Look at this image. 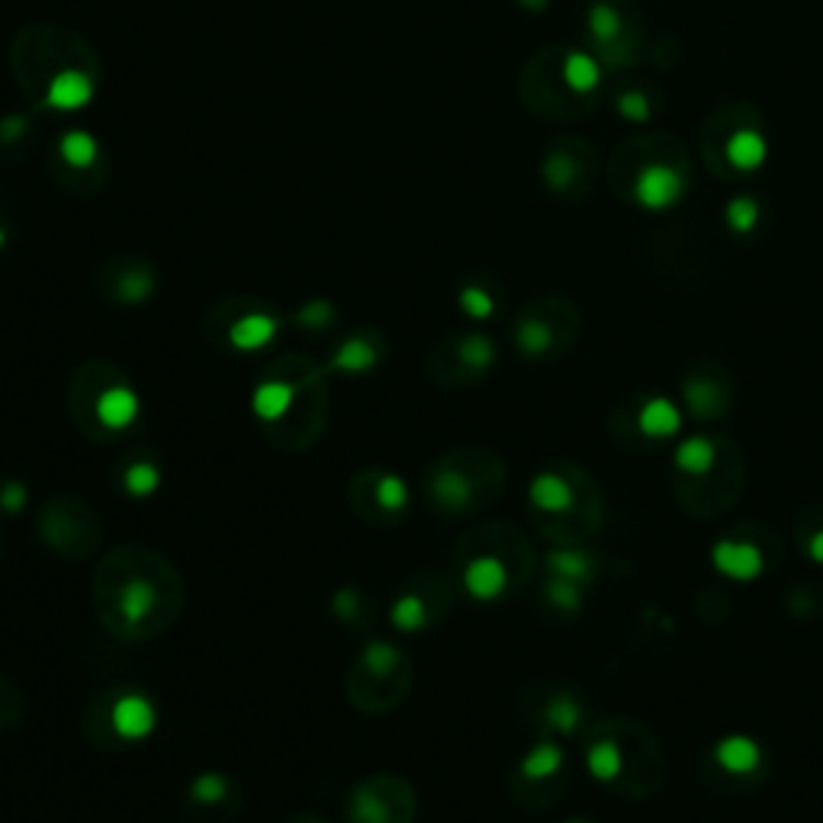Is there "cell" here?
<instances>
[{"instance_id": "cell-1", "label": "cell", "mask_w": 823, "mask_h": 823, "mask_svg": "<svg viewBox=\"0 0 823 823\" xmlns=\"http://www.w3.org/2000/svg\"><path fill=\"white\" fill-rule=\"evenodd\" d=\"M94 615L123 643H148L184 615L178 567L148 544H119L98 557L91 580Z\"/></svg>"}, {"instance_id": "cell-2", "label": "cell", "mask_w": 823, "mask_h": 823, "mask_svg": "<svg viewBox=\"0 0 823 823\" xmlns=\"http://www.w3.org/2000/svg\"><path fill=\"white\" fill-rule=\"evenodd\" d=\"M251 412L264 437L284 454H306L329 425L325 370L299 354L274 361L251 396Z\"/></svg>"}, {"instance_id": "cell-3", "label": "cell", "mask_w": 823, "mask_h": 823, "mask_svg": "<svg viewBox=\"0 0 823 823\" xmlns=\"http://www.w3.org/2000/svg\"><path fill=\"white\" fill-rule=\"evenodd\" d=\"M68 415L81 435L110 444L136 425L139 396L119 367L88 361L68 380Z\"/></svg>"}, {"instance_id": "cell-4", "label": "cell", "mask_w": 823, "mask_h": 823, "mask_svg": "<svg viewBox=\"0 0 823 823\" xmlns=\"http://www.w3.org/2000/svg\"><path fill=\"white\" fill-rule=\"evenodd\" d=\"M502 485L495 457L473 447H457L428 464L422 492L437 515H470L485 508Z\"/></svg>"}, {"instance_id": "cell-5", "label": "cell", "mask_w": 823, "mask_h": 823, "mask_svg": "<svg viewBox=\"0 0 823 823\" xmlns=\"http://www.w3.org/2000/svg\"><path fill=\"white\" fill-rule=\"evenodd\" d=\"M415 666L392 640H367L344 673V695L361 715H389L405 705Z\"/></svg>"}, {"instance_id": "cell-6", "label": "cell", "mask_w": 823, "mask_h": 823, "mask_svg": "<svg viewBox=\"0 0 823 823\" xmlns=\"http://www.w3.org/2000/svg\"><path fill=\"white\" fill-rule=\"evenodd\" d=\"M36 537L61 560H94L103 547V518L78 495H49L36 512Z\"/></svg>"}, {"instance_id": "cell-7", "label": "cell", "mask_w": 823, "mask_h": 823, "mask_svg": "<svg viewBox=\"0 0 823 823\" xmlns=\"http://www.w3.org/2000/svg\"><path fill=\"white\" fill-rule=\"evenodd\" d=\"M347 823H415L419 795L409 778L377 773L351 785L344 801Z\"/></svg>"}, {"instance_id": "cell-8", "label": "cell", "mask_w": 823, "mask_h": 823, "mask_svg": "<svg viewBox=\"0 0 823 823\" xmlns=\"http://www.w3.org/2000/svg\"><path fill=\"white\" fill-rule=\"evenodd\" d=\"M347 508L374 528H396L412 508V492L399 473L364 467L347 480Z\"/></svg>"}, {"instance_id": "cell-9", "label": "cell", "mask_w": 823, "mask_h": 823, "mask_svg": "<svg viewBox=\"0 0 823 823\" xmlns=\"http://www.w3.org/2000/svg\"><path fill=\"white\" fill-rule=\"evenodd\" d=\"M450 611V592L437 576H419L405 582V588L389 605V625L399 633H422L444 621Z\"/></svg>"}, {"instance_id": "cell-10", "label": "cell", "mask_w": 823, "mask_h": 823, "mask_svg": "<svg viewBox=\"0 0 823 823\" xmlns=\"http://www.w3.org/2000/svg\"><path fill=\"white\" fill-rule=\"evenodd\" d=\"M187 818L191 823H232L244 801L242 785L222 773H199L187 785Z\"/></svg>"}, {"instance_id": "cell-11", "label": "cell", "mask_w": 823, "mask_h": 823, "mask_svg": "<svg viewBox=\"0 0 823 823\" xmlns=\"http://www.w3.org/2000/svg\"><path fill=\"white\" fill-rule=\"evenodd\" d=\"M492 357H495L492 341L483 339V335H467V339L454 341L450 351H435L432 361H428V374L435 377L437 384L457 387V384L477 380L483 370H489Z\"/></svg>"}, {"instance_id": "cell-12", "label": "cell", "mask_w": 823, "mask_h": 823, "mask_svg": "<svg viewBox=\"0 0 823 823\" xmlns=\"http://www.w3.org/2000/svg\"><path fill=\"white\" fill-rule=\"evenodd\" d=\"M464 553V588L477 602H495L512 588V567L502 553L483 547H460Z\"/></svg>"}, {"instance_id": "cell-13", "label": "cell", "mask_w": 823, "mask_h": 823, "mask_svg": "<svg viewBox=\"0 0 823 823\" xmlns=\"http://www.w3.org/2000/svg\"><path fill=\"white\" fill-rule=\"evenodd\" d=\"M155 724H158L155 705L148 701L142 691L116 688V698H113V730H116L119 743L146 740L148 733L155 730Z\"/></svg>"}, {"instance_id": "cell-14", "label": "cell", "mask_w": 823, "mask_h": 823, "mask_svg": "<svg viewBox=\"0 0 823 823\" xmlns=\"http://www.w3.org/2000/svg\"><path fill=\"white\" fill-rule=\"evenodd\" d=\"M384 354H387L384 341L377 339V335H370V332H357V335H351L335 351L329 370L332 374H344V377H367V374H374L380 367Z\"/></svg>"}, {"instance_id": "cell-15", "label": "cell", "mask_w": 823, "mask_h": 823, "mask_svg": "<svg viewBox=\"0 0 823 823\" xmlns=\"http://www.w3.org/2000/svg\"><path fill=\"white\" fill-rule=\"evenodd\" d=\"M116 483L123 489V495H129V499H148L161 485V467H158L155 454L148 447H139L136 454L123 457L119 470H116Z\"/></svg>"}, {"instance_id": "cell-16", "label": "cell", "mask_w": 823, "mask_h": 823, "mask_svg": "<svg viewBox=\"0 0 823 823\" xmlns=\"http://www.w3.org/2000/svg\"><path fill=\"white\" fill-rule=\"evenodd\" d=\"M715 567L724 573L727 580L753 582L763 573L766 560H763L759 547H753L746 540H721L715 547Z\"/></svg>"}, {"instance_id": "cell-17", "label": "cell", "mask_w": 823, "mask_h": 823, "mask_svg": "<svg viewBox=\"0 0 823 823\" xmlns=\"http://www.w3.org/2000/svg\"><path fill=\"white\" fill-rule=\"evenodd\" d=\"M274 335H277V319L261 309H244L226 329V341L236 351H261Z\"/></svg>"}, {"instance_id": "cell-18", "label": "cell", "mask_w": 823, "mask_h": 823, "mask_svg": "<svg viewBox=\"0 0 823 823\" xmlns=\"http://www.w3.org/2000/svg\"><path fill=\"white\" fill-rule=\"evenodd\" d=\"M685 194V181L673 168H647L637 181V199L650 209H666Z\"/></svg>"}, {"instance_id": "cell-19", "label": "cell", "mask_w": 823, "mask_h": 823, "mask_svg": "<svg viewBox=\"0 0 823 823\" xmlns=\"http://www.w3.org/2000/svg\"><path fill=\"white\" fill-rule=\"evenodd\" d=\"M332 615H335V621H339L341 628L354 630V633H364V630H370V625L377 621V608H374V602L357 588V585H344L339 588L335 595H332Z\"/></svg>"}, {"instance_id": "cell-20", "label": "cell", "mask_w": 823, "mask_h": 823, "mask_svg": "<svg viewBox=\"0 0 823 823\" xmlns=\"http://www.w3.org/2000/svg\"><path fill=\"white\" fill-rule=\"evenodd\" d=\"M715 759L730 775H753L763 766V750L753 736L730 733L715 746Z\"/></svg>"}, {"instance_id": "cell-21", "label": "cell", "mask_w": 823, "mask_h": 823, "mask_svg": "<svg viewBox=\"0 0 823 823\" xmlns=\"http://www.w3.org/2000/svg\"><path fill=\"white\" fill-rule=\"evenodd\" d=\"M528 499L540 515H563L573 505V489L560 473H537L528 485Z\"/></svg>"}, {"instance_id": "cell-22", "label": "cell", "mask_w": 823, "mask_h": 823, "mask_svg": "<svg viewBox=\"0 0 823 823\" xmlns=\"http://www.w3.org/2000/svg\"><path fill=\"white\" fill-rule=\"evenodd\" d=\"M116 688H103L91 698L88 705V718H84V730H88V740L98 743L100 750H119L123 743L116 740V730H113V698H116Z\"/></svg>"}, {"instance_id": "cell-23", "label": "cell", "mask_w": 823, "mask_h": 823, "mask_svg": "<svg viewBox=\"0 0 823 823\" xmlns=\"http://www.w3.org/2000/svg\"><path fill=\"white\" fill-rule=\"evenodd\" d=\"M637 422H640V432L647 437H670L682 428V412H678L670 399L656 396V399H650V402L640 409V419H637Z\"/></svg>"}, {"instance_id": "cell-24", "label": "cell", "mask_w": 823, "mask_h": 823, "mask_svg": "<svg viewBox=\"0 0 823 823\" xmlns=\"http://www.w3.org/2000/svg\"><path fill=\"white\" fill-rule=\"evenodd\" d=\"M727 158L740 168V171H756L766 161V139L753 129H740L730 142H727Z\"/></svg>"}, {"instance_id": "cell-25", "label": "cell", "mask_w": 823, "mask_h": 823, "mask_svg": "<svg viewBox=\"0 0 823 823\" xmlns=\"http://www.w3.org/2000/svg\"><path fill=\"white\" fill-rule=\"evenodd\" d=\"M560 766H563V750H560L557 743L544 740V743H537L531 753L522 759V778H528V781H547L550 775L560 773Z\"/></svg>"}, {"instance_id": "cell-26", "label": "cell", "mask_w": 823, "mask_h": 823, "mask_svg": "<svg viewBox=\"0 0 823 823\" xmlns=\"http://www.w3.org/2000/svg\"><path fill=\"white\" fill-rule=\"evenodd\" d=\"M676 467L688 477H701L715 467V444L708 437H688L676 450Z\"/></svg>"}, {"instance_id": "cell-27", "label": "cell", "mask_w": 823, "mask_h": 823, "mask_svg": "<svg viewBox=\"0 0 823 823\" xmlns=\"http://www.w3.org/2000/svg\"><path fill=\"white\" fill-rule=\"evenodd\" d=\"M588 773L595 775L598 781H611L621 775V750L611 743V740H598L592 750H588V759H585Z\"/></svg>"}, {"instance_id": "cell-28", "label": "cell", "mask_w": 823, "mask_h": 823, "mask_svg": "<svg viewBox=\"0 0 823 823\" xmlns=\"http://www.w3.org/2000/svg\"><path fill=\"white\" fill-rule=\"evenodd\" d=\"M547 570H550V576H557V580L582 582L588 576V557L580 553V550H553V553L547 557Z\"/></svg>"}, {"instance_id": "cell-29", "label": "cell", "mask_w": 823, "mask_h": 823, "mask_svg": "<svg viewBox=\"0 0 823 823\" xmlns=\"http://www.w3.org/2000/svg\"><path fill=\"white\" fill-rule=\"evenodd\" d=\"M26 715V698L23 691L10 682L7 676H0V730H10L23 721Z\"/></svg>"}, {"instance_id": "cell-30", "label": "cell", "mask_w": 823, "mask_h": 823, "mask_svg": "<svg viewBox=\"0 0 823 823\" xmlns=\"http://www.w3.org/2000/svg\"><path fill=\"white\" fill-rule=\"evenodd\" d=\"M544 718H547V724L553 727V730L573 733L576 724H580V705H576L570 695H557V698L544 708Z\"/></svg>"}, {"instance_id": "cell-31", "label": "cell", "mask_w": 823, "mask_h": 823, "mask_svg": "<svg viewBox=\"0 0 823 823\" xmlns=\"http://www.w3.org/2000/svg\"><path fill=\"white\" fill-rule=\"evenodd\" d=\"M598 78H602V71H598L595 58H588L585 52H573V55L567 58V81H570L576 91H592V88L598 84Z\"/></svg>"}, {"instance_id": "cell-32", "label": "cell", "mask_w": 823, "mask_h": 823, "mask_svg": "<svg viewBox=\"0 0 823 823\" xmlns=\"http://www.w3.org/2000/svg\"><path fill=\"white\" fill-rule=\"evenodd\" d=\"M518 347L525 354H544L550 347V329L537 319H525L518 329Z\"/></svg>"}, {"instance_id": "cell-33", "label": "cell", "mask_w": 823, "mask_h": 823, "mask_svg": "<svg viewBox=\"0 0 823 823\" xmlns=\"http://www.w3.org/2000/svg\"><path fill=\"white\" fill-rule=\"evenodd\" d=\"M547 598H550V605H557V608L576 611V608H580V602H582L580 582L557 580V576H550V582H547Z\"/></svg>"}, {"instance_id": "cell-34", "label": "cell", "mask_w": 823, "mask_h": 823, "mask_svg": "<svg viewBox=\"0 0 823 823\" xmlns=\"http://www.w3.org/2000/svg\"><path fill=\"white\" fill-rule=\"evenodd\" d=\"M30 502V489L20 480H3L0 483V512L3 515H20Z\"/></svg>"}, {"instance_id": "cell-35", "label": "cell", "mask_w": 823, "mask_h": 823, "mask_svg": "<svg viewBox=\"0 0 823 823\" xmlns=\"http://www.w3.org/2000/svg\"><path fill=\"white\" fill-rule=\"evenodd\" d=\"M460 306H464V309H467V316H473V319H485V316L492 312V299H489V293H483L480 287L464 290V296H460Z\"/></svg>"}, {"instance_id": "cell-36", "label": "cell", "mask_w": 823, "mask_h": 823, "mask_svg": "<svg viewBox=\"0 0 823 823\" xmlns=\"http://www.w3.org/2000/svg\"><path fill=\"white\" fill-rule=\"evenodd\" d=\"M753 222H756V203L753 199H736L730 206V226L736 232H746V229H753Z\"/></svg>"}, {"instance_id": "cell-37", "label": "cell", "mask_w": 823, "mask_h": 823, "mask_svg": "<svg viewBox=\"0 0 823 823\" xmlns=\"http://www.w3.org/2000/svg\"><path fill=\"white\" fill-rule=\"evenodd\" d=\"M65 155H68V161H75V164H88V161L94 158V142H91L88 136L75 133V136L65 139Z\"/></svg>"}, {"instance_id": "cell-38", "label": "cell", "mask_w": 823, "mask_h": 823, "mask_svg": "<svg viewBox=\"0 0 823 823\" xmlns=\"http://www.w3.org/2000/svg\"><path fill=\"white\" fill-rule=\"evenodd\" d=\"M329 319H332V309H329V306H322V302H316V306H309V309H302V312H299V322H302V325H309V329L329 325Z\"/></svg>"}, {"instance_id": "cell-39", "label": "cell", "mask_w": 823, "mask_h": 823, "mask_svg": "<svg viewBox=\"0 0 823 823\" xmlns=\"http://www.w3.org/2000/svg\"><path fill=\"white\" fill-rule=\"evenodd\" d=\"M640 103H643V100L633 98V94H628V98L621 100V110H625L628 116H633V119H640V116L647 113V106H640Z\"/></svg>"}, {"instance_id": "cell-40", "label": "cell", "mask_w": 823, "mask_h": 823, "mask_svg": "<svg viewBox=\"0 0 823 823\" xmlns=\"http://www.w3.org/2000/svg\"><path fill=\"white\" fill-rule=\"evenodd\" d=\"M808 550H811V557H814L818 563H823V531H818V534H814V537H811Z\"/></svg>"}, {"instance_id": "cell-41", "label": "cell", "mask_w": 823, "mask_h": 823, "mask_svg": "<svg viewBox=\"0 0 823 823\" xmlns=\"http://www.w3.org/2000/svg\"><path fill=\"white\" fill-rule=\"evenodd\" d=\"M287 823H332V821H325L322 814H309V811H306V814H296V818H290Z\"/></svg>"}, {"instance_id": "cell-42", "label": "cell", "mask_w": 823, "mask_h": 823, "mask_svg": "<svg viewBox=\"0 0 823 823\" xmlns=\"http://www.w3.org/2000/svg\"><path fill=\"white\" fill-rule=\"evenodd\" d=\"M0 560H3V540H0Z\"/></svg>"}, {"instance_id": "cell-43", "label": "cell", "mask_w": 823, "mask_h": 823, "mask_svg": "<svg viewBox=\"0 0 823 823\" xmlns=\"http://www.w3.org/2000/svg\"><path fill=\"white\" fill-rule=\"evenodd\" d=\"M573 823H576V821H573Z\"/></svg>"}]
</instances>
